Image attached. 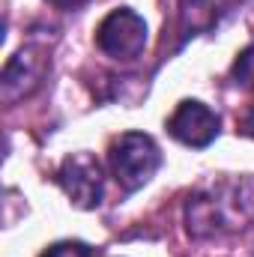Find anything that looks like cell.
Instances as JSON below:
<instances>
[{"label": "cell", "mask_w": 254, "mask_h": 257, "mask_svg": "<svg viewBox=\"0 0 254 257\" xmlns=\"http://www.w3.org/2000/svg\"><path fill=\"white\" fill-rule=\"evenodd\" d=\"M254 215V180H218L189 197L186 224L194 236H215L242 227Z\"/></svg>", "instance_id": "1"}, {"label": "cell", "mask_w": 254, "mask_h": 257, "mask_svg": "<svg viewBox=\"0 0 254 257\" xmlns=\"http://www.w3.org/2000/svg\"><path fill=\"white\" fill-rule=\"evenodd\" d=\"M111 171L117 177V183L126 192H138L141 186H147L153 180V174L162 165V153L159 144L144 135V132H126L111 144Z\"/></svg>", "instance_id": "2"}, {"label": "cell", "mask_w": 254, "mask_h": 257, "mask_svg": "<svg viewBox=\"0 0 254 257\" xmlns=\"http://www.w3.org/2000/svg\"><path fill=\"white\" fill-rule=\"evenodd\" d=\"M96 45L114 60H135L147 48V21L132 9H114L96 27Z\"/></svg>", "instance_id": "3"}, {"label": "cell", "mask_w": 254, "mask_h": 257, "mask_svg": "<svg viewBox=\"0 0 254 257\" xmlns=\"http://www.w3.org/2000/svg\"><path fill=\"white\" fill-rule=\"evenodd\" d=\"M57 183L63 186L66 197L81 206V209H93L102 203L105 194V180H102V168L90 153H72L66 156L60 171H57Z\"/></svg>", "instance_id": "4"}, {"label": "cell", "mask_w": 254, "mask_h": 257, "mask_svg": "<svg viewBox=\"0 0 254 257\" xmlns=\"http://www.w3.org/2000/svg\"><path fill=\"white\" fill-rule=\"evenodd\" d=\"M218 114L209 111L203 102H194V99H186L177 105V111L171 114L168 120V132L186 144V147H194V150H203L209 147L215 138H218Z\"/></svg>", "instance_id": "5"}, {"label": "cell", "mask_w": 254, "mask_h": 257, "mask_svg": "<svg viewBox=\"0 0 254 257\" xmlns=\"http://www.w3.org/2000/svg\"><path fill=\"white\" fill-rule=\"evenodd\" d=\"M45 66H48L45 57H42L36 48H21V51L6 63V69H3V81H0L3 99H6V102H15V99L33 93V90L39 87L42 75H45Z\"/></svg>", "instance_id": "6"}, {"label": "cell", "mask_w": 254, "mask_h": 257, "mask_svg": "<svg viewBox=\"0 0 254 257\" xmlns=\"http://www.w3.org/2000/svg\"><path fill=\"white\" fill-rule=\"evenodd\" d=\"M230 78H233L236 87L254 90V45L239 51V57L233 60V69H230Z\"/></svg>", "instance_id": "7"}, {"label": "cell", "mask_w": 254, "mask_h": 257, "mask_svg": "<svg viewBox=\"0 0 254 257\" xmlns=\"http://www.w3.org/2000/svg\"><path fill=\"white\" fill-rule=\"evenodd\" d=\"M42 257H93V251L84 242H57V245H51Z\"/></svg>", "instance_id": "8"}, {"label": "cell", "mask_w": 254, "mask_h": 257, "mask_svg": "<svg viewBox=\"0 0 254 257\" xmlns=\"http://www.w3.org/2000/svg\"><path fill=\"white\" fill-rule=\"evenodd\" d=\"M242 132H245L248 138H254V108L245 114V120H242Z\"/></svg>", "instance_id": "9"}, {"label": "cell", "mask_w": 254, "mask_h": 257, "mask_svg": "<svg viewBox=\"0 0 254 257\" xmlns=\"http://www.w3.org/2000/svg\"><path fill=\"white\" fill-rule=\"evenodd\" d=\"M48 3H54V6H60V9H75V6H84L87 0H48Z\"/></svg>", "instance_id": "10"}, {"label": "cell", "mask_w": 254, "mask_h": 257, "mask_svg": "<svg viewBox=\"0 0 254 257\" xmlns=\"http://www.w3.org/2000/svg\"><path fill=\"white\" fill-rule=\"evenodd\" d=\"M245 15H248V24L254 30V0H245Z\"/></svg>", "instance_id": "11"}]
</instances>
